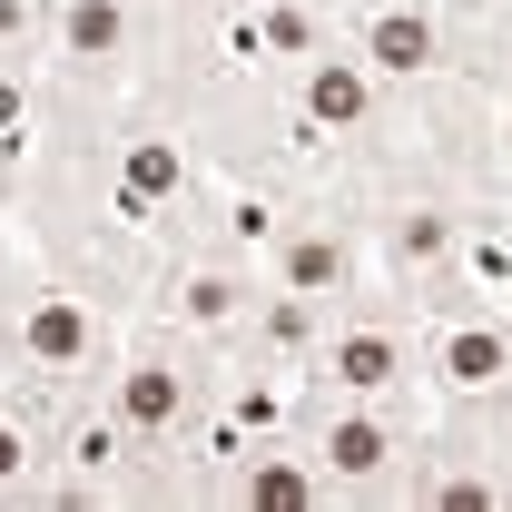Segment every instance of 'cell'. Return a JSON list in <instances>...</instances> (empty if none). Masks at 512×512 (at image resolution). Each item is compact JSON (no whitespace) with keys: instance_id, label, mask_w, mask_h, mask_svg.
I'll return each instance as SVG.
<instances>
[{"instance_id":"ba28073f","label":"cell","mask_w":512,"mask_h":512,"mask_svg":"<svg viewBox=\"0 0 512 512\" xmlns=\"http://www.w3.org/2000/svg\"><path fill=\"white\" fill-rule=\"evenodd\" d=\"M50 473V394L0 375V503H40Z\"/></svg>"},{"instance_id":"9c48e42d","label":"cell","mask_w":512,"mask_h":512,"mask_svg":"<svg viewBox=\"0 0 512 512\" xmlns=\"http://www.w3.org/2000/svg\"><path fill=\"white\" fill-rule=\"evenodd\" d=\"M158 20H217V10H237V0H148Z\"/></svg>"},{"instance_id":"8992f818","label":"cell","mask_w":512,"mask_h":512,"mask_svg":"<svg viewBox=\"0 0 512 512\" xmlns=\"http://www.w3.org/2000/svg\"><path fill=\"white\" fill-rule=\"evenodd\" d=\"M256 296H266V266L256 256H227L207 247V237H178V247L148 266V296H138V316H158L168 335H188L207 355H237L256 325Z\"/></svg>"},{"instance_id":"277c9868","label":"cell","mask_w":512,"mask_h":512,"mask_svg":"<svg viewBox=\"0 0 512 512\" xmlns=\"http://www.w3.org/2000/svg\"><path fill=\"white\" fill-rule=\"evenodd\" d=\"M266 286L276 296H306V306H355L365 286H375V256H365V207H355V178L345 168H316L296 207H286V227H276V247H266Z\"/></svg>"},{"instance_id":"5b68a950","label":"cell","mask_w":512,"mask_h":512,"mask_svg":"<svg viewBox=\"0 0 512 512\" xmlns=\"http://www.w3.org/2000/svg\"><path fill=\"white\" fill-rule=\"evenodd\" d=\"M40 69H50L60 99L109 109V99H128V89L158 69V10H148V0H50Z\"/></svg>"},{"instance_id":"6da1fadb","label":"cell","mask_w":512,"mask_h":512,"mask_svg":"<svg viewBox=\"0 0 512 512\" xmlns=\"http://www.w3.org/2000/svg\"><path fill=\"white\" fill-rule=\"evenodd\" d=\"M128 335V306L119 296H99L79 266L60 256H20V276H10V335H0V375L30 384V394H69V384H99V365L119 355Z\"/></svg>"},{"instance_id":"52a82bcc","label":"cell","mask_w":512,"mask_h":512,"mask_svg":"<svg viewBox=\"0 0 512 512\" xmlns=\"http://www.w3.org/2000/svg\"><path fill=\"white\" fill-rule=\"evenodd\" d=\"M335 30L345 50L394 79L404 99H434V89H463L453 79V0H335Z\"/></svg>"},{"instance_id":"3957f363","label":"cell","mask_w":512,"mask_h":512,"mask_svg":"<svg viewBox=\"0 0 512 512\" xmlns=\"http://www.w3.org/2000/svg\"><path fill=\"white\" fill-rule=\"evenodd\" d=\"M296 434L316 453L325 473V512H384L394 503V483H404V463L424 453L434 434V414H404V404H355V394H306V414H296Z\"/></svg>"},{"instance_id":"7a4b0ae2","label":"cell","mask_w":512,"mask_h":512,"mask_svg":"<svg viewBox=\"0 0 512 512\" xmlns=\"http://www.w3.org/2000/svg\"><path fill=\"white\" fill-rule=\"evenodd\" d=\"M306 394H355V404L434 414V394H424V306L394 296V286H365L355 306H335L316 365H306Z\"/></svg>"}]
</instances>
